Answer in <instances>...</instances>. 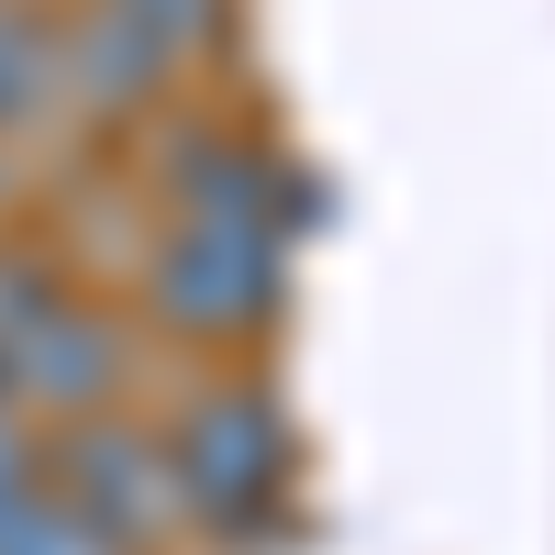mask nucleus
Here are the masks:
<instances>
[{"label": "nucleus", "mask_w": 555, "mask_h": 555, "mask_svg": "<svg viewBox=\"0 0 555 555\" xmlns=\"http://www.w3.org/2000/svg\"><path fill=\"white\" fill-rule=\"evenodd\" d=\"M0 555H122V544L89 522L67 489H44V467H34L12 500H0Z\"/></svg>", "instance_id": "nucleus-7"}, {"label": "nucleus", "mask_w": 555, "mask_h": 555, "mask_svg": "<svg viewBox=\"0 0 555 555\" xmlns=\"http://www.w3.org/2000/svg\"><path fill=\"white\" fill-rule=\"evenodd\" d=\"M289 289V245L256 234V222H167L145 256V311L190 345H245L278 322Z\"/></svg>", "instance_id": "nucleus-1"}, {"label": "nucleus", "mask_w": 555, "mask_h": 555, "mask_svg": "<svg viewBox=\"0 0 555 555\" xmlns=\"http://www.w3.org/2000/svg\"><path fill=\"white\" fill-rule=\"evenodd\" d=\"M101 12H112V23H133V34H145L156 56L178 67V78H190V67L211 56V44H222V23H234V0H101Z\"/></svg>", "instance_id": "nucleus-8"}, {"label": "nucleus", "mask_w": 555, "mask_h": 555, "mask_svg": "<svg viewBox=\"0 0 555 555\" xmlns=\"http://www.w3.org/2000/svg\"><path fill=\"white\" fill-rule=\"evenodd\" d=\"M167 201L178 222H256V234H278V156L245 145V133H167Z\"/></svg>", "instance_id": "nucleus-5"}, {"label": "nucleus", "mask_w": 555, "mask_h": 555, "mask_svg": "<svg viewBox=\"0 0 555 555\" xmlns=\"http://www.w3.org/2000/svg\"><path fill=\"white\" fill-rule=\"evenodd\" d=\"M122 322L89 311V300H44L12 345H0V411L12 423H101L112 389H122Z\"/></svg>", "instance_id": "nucleus-2"}, {"label": "nucleus", "mask_w": 555, "mask_h": 555, "mask_svg": "<svg viewBox=\"0 0 555 555\" xmlns=\"http://www.w3.org/2000/svg\"><path fill=\"white\" fill-rule=\"evenodd\" d=\"M56 112V12L44 0H0V133Z\"/></svg>", "instance_id": "nucleus-6"}, {"label": "nucleus", "mask_w": 555, "mask_h": 555, "mask_svg": "<svg viewBox=\"0 0 555 555\" xmlns=\"http://www.w3.org/2000/svg\"><path fill=\"white\" fill-rule=\"evenodd\" d=\"M23 478H34V444H23V423H0V500H12Z\"/></svg>", "instance_id": "nucleus-10"}, {"label": "nucleus", "mask_w": 555, "mask_h": 555, "mask_svg": "<svg viewBox=\"0 0 555 555\" xmlns=\"http://www.w3.org/2000/svg\"><path fill=\"white\" fill-rule=\"evenodd\" d=\"M167 467H178V512L245 522L256 500L278 489V467H289V423L267 411V389H211V400L178 411Z\"/></svg>", "instance_id": "nucleus-3"}, {"label": "nucleus", "mask_w": 555, "mask_h": 555, "mask_svg": "<svg viewBox=\"0 0 555 555\" xmlns=\"http://www.w3.org/2000/svg\"><path fill=\"white\" fill-rule=\"evenodd\" d=\"M44 489H67L122 555L178 522V467H167V444H156V434H122V423H78Z\"/></svg>", "instance_id": "nucleus-4"}, {"label": "nucleus", "mask_w": 555, "mask_h": 555, "mask_svg": "<svg viewBox=\"0 0 555 555\" xmlns=\"http://www.w3.org/2000/svg\"><path fill=\"white\" fill-rule=\"evenodd\" d=\"M44 300H56V278H44V256H12V245H0V345H12L23 322L44 311Z\"/></svg>", "instance_id": "nucleus-9"}]
</instances>
